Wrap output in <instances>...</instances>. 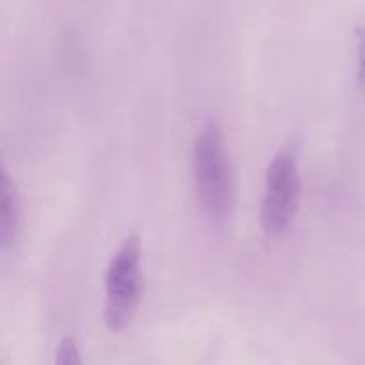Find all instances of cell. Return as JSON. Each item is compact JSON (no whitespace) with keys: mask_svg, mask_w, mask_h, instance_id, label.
I'll use <instances>...</instances> for the list:
<instances>
[{"mask_svg":"<svg viewBox=\"0 0 365 365\" xmlns=\"http://www.w3.org/2000/svg\"><path fill=\"white\" fill-rule=\"evenodd\" d=\"M192 178L198 205L212 225H225L235 202L234 168L220 123L205 121L192 141Z\"/></svg>","mask_w":365,"mask_h":365,"instance_id":"1","label":"cell"},{"mask_svg":"<svg viewBox=\"0 0 365 365\" xmlns=\"http://www.w3.org/2000/svg\"><path fill=\"white\" fill-rule=\"evenodd\" d=\"M103 321L113 331H121L132 323L141 303V241L128 234L109 260L106 271Z\"/></svg>","mask_w":365,"mask_h":365,"instance_id":"2","label":"cell"},{"mask_svg":"<svg viewBox=\"0 0 365 365\" xmlns=\"http://www.w3.org/2000/svg\"><path fill=\"white\" fill-rule=\"evenodd\" d=\"M298 150L292 143L282 146L266 168L264 175V192L260 202L259 223L269 237H277L289 230L296 217L299 203Z\"/></svg>","mask_w":365,"mask_h":365,"instance_id":"3","label":"cell"},{"mask_svg":"<svg viewBox=\"0 0 365 365\" xmlns=\"http://www.w3.org/2000/svg\"><path fill=\"white\" fill-rule=\"evenodd\" d=\"M0 185V248L2 253H7L16 245L20 234L21 200L6 163H2Z\"/></svg>","mask_w":365,"mask_h":365,"instance_id":"4","label":"cell"},{"mask_svg":"<svg viewBox=\"0 0 365 365\" xmlns=\"http://www.w3.org/2000/svg\"><path fill=\"white\" fill-rule=\"evenodd\" d=\"M53 365H84L77 341H75L71 335H64L59 341V346H57L56 349Z\"/></svg>","mask_w":365,"mask_h":365,"instance_id":"5","label":"cell"},{"mask_svg":"<svg viewBox=\"0 0 365 365\" xmlns=\"http://www.w3.org/2000/svg\"><path fill=\"white\" fill-rule=\"evenodd\" d=\"M356 59H359V84L365 95V21L356 29Z\"/></svg>","mask_w":365,"mask_h":365,"instance_id":"6","label":"cell"}]
</instances>
